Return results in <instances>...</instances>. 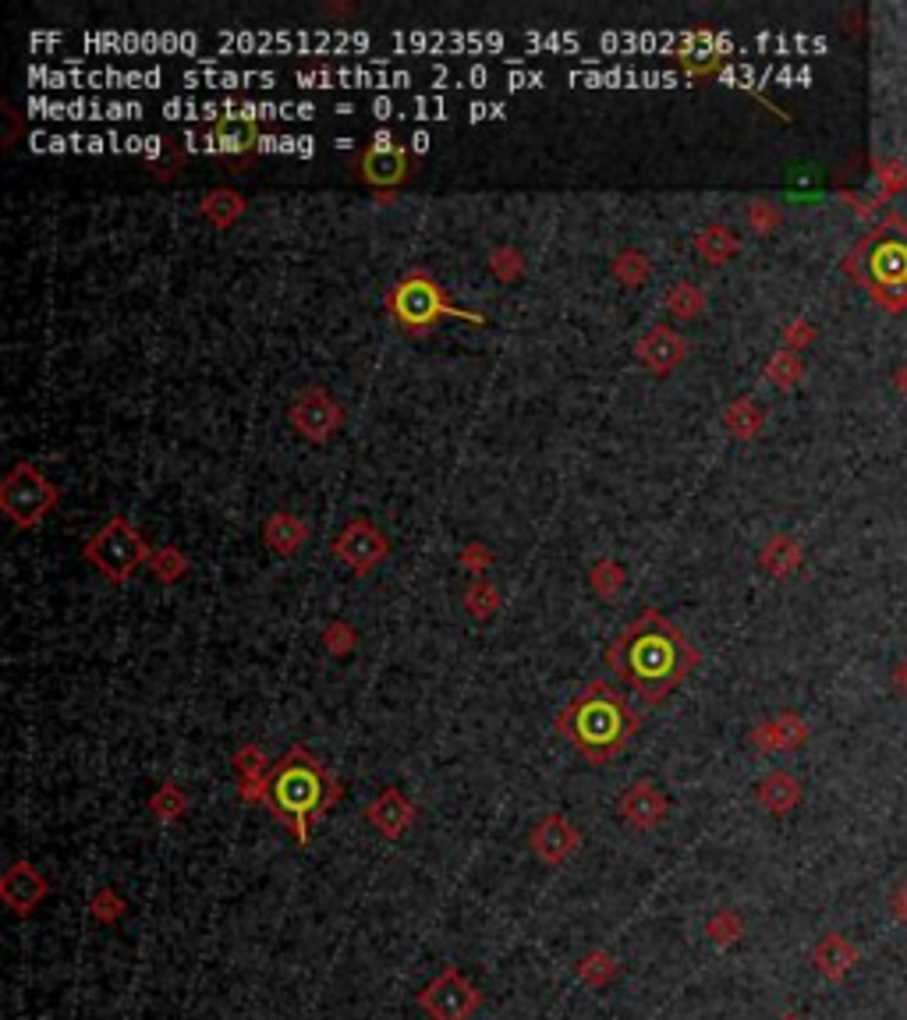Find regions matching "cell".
<instances>
[{"mask_svg": "<svg viewBox=\"0 0 907 1020\" xmlns=\"http://www.w3.org/2000/svg\"><path fill=\"white\" fill-rule=\"evenodd\" d=\"M607 663L642 702L660 705L694 670L699 652L660 610H645L610 642Z\"/></svg>", "mask_w": 907, "mask_h": 1020, "instance_id": "6da1fadb", "label": "cell"}, {"mask_svg": "<svg viewBox=\"0 0 907 1020\" xmlns=\"http://www.w3.org/2000/svg\"><path fill=\"white\" fill-rule=\"evenodd\" d=\"M341 794H344V783L331 776V769L308 752V747L298 744L266 773L259 801L298 843H308L313 822H319L331 812L341 801Z\"/></svg>", "mask_w": 907, "mask_h": 1020, "instance_id": "7a4b0ae2", "label": "cell"}, {"mask_svg": "<svg viewBox=\"0 0 907 1020\" xmlns=\"http://www.w3.org/2000/svg\"><path fill=\"white\" fill-rule=\"evenodd\" d=\"M556 734L585 762L603 765L628 752L631 737L639 734V716H634V709L610 684L592 681L561 709Z\"/></svg>", "mask_w": 907, "mask_h": 1020, "instance_id": "3957f363", "label": "cell"}, {"mask_svg": "<svg viewBox=\"0 0 907 1020\" xmlns=\"http://www.w3.org/2000/svg\"><path fill=\"white\" fill-rule=\"evenodd\" d=\"M844 266L883 309L900 313L907 305V224L886 217L851 248Z\"/></svg>", "mask_w": 907, "mask_h": 1020, "instance_id": "277c9868", "label": "cell"}, {"mask_svg": "<svg viewBox=\"0 0 907 1020\" xmlns=\"http://www.w3.org/2000/svg\"><path fill=\"white\" fill-rule=\"evenodd\" d=\"M387 313L394 319V326L401 334L408 337H422L430 334L440 319H465V323H482L479 313L472 309H461L454 305L447 295H443V287L436 284L433 274L426 269H408L387 295Z\"/></svg>", "mask_w": 907, "mask_h": 1020, "instance_id": "5b68a950", "label": "cell"}, {"mask_svg": "<svg viewBox=\"0 0 907 1020\" xmlns=\"http://www.w3.org/2000/svg\"><path fill=\"white\" fill-rule=\"evenodd\" d=\"M146 556H149L146 538L121 514L110 517V522L86 543V561L118 585H125L128 577L146 564Z\"/></svg>", "mask_w": 907, "mask_h": 1020, "instance_id": "8992f818", "label": "cell"}, {"mask_svg": "<svg viewBox=\"0 0 907 1020\" xmlns=\"http://www.w3.org/2000/svg\"><path fill=\"white\" fill-rule=\"evenodd\" d=\"M57 499H61V489L36 465H26V461L8 472L4 486H0V507H4L14 528H29L36 522H43Z\"/></svg>", "mask_w": 907, "mask_h": 1020, "instance_id": "52a82bcc", "label": "cell"}, {"mask_svg": "<svg viewBox=\"0 0 907 1020\" xmlns=\"http://www.w3.org/2000/svg\"><path fill=\"white\" fill-rule=\"evenodd\" d=\"M482 1003V992L457 968H443L418 996L430 1020H469Z\"/></svg>", "mask_w": 907, "mask_h": 1020, "instance_id": "ba28073f", "label": "cell"}, {"mask_svg": "<svg viewBox=\"0 0 907 1020\" xmlns=\"http://www.w3.org/2000/svg\"><path fill=\"white\" fill-rule=\"evenodd\" d=\"M387 549H391L387 535H383L373 522H365V517H352V522H347L334 538V553L355 574L373 571L383 556H387Z\"/></svg>", "mask_w": 907, "mask_h": 1020, "instance_id": "9c48e42d", "label": "cell"}, {"mask_svg": "<svg viewBox=\"0 0 907 1020\" xmlns=\"http://www.w3.org/2000/svg\"><path fill=\"white\" fill-rule=\"evenodd\" d=\"M292 426L305 436V439H313V444H326L334 433H337V426H341V418H344V412L337 408V400L326 394L323 387H308V390H302L298 397H295V404H292Z\"/></svg>", "mask_w": 907, "mask_h": 1020, "instance_id": "30bf717a", "label": "cell"}, {"mask_svg": "<svg viewBox=\"0 0 907 1020\" xmlns=\"http://www.w3.org/2000/svg\"><path fill=\"white\" fill-rule=\"evenodd\" d=\"M529 843H532V851H535L539 861L553 864V869H556V864H564L578 851V846H582V836H578V830L564 815H543L532 825Z\"/></svg>", "mask_w": 907, "mask_h": 1020, "instance_id": "8fae6325", "label": "cell"}, {"mask_svg": "<svg viewBox=\"0 0 907 1020\" xmlns=\"http://www.w3.org/2000/svg\"><path fill=\"white\" fill-rule=\"evenodd\" d=\"M617 815H621L631 830H652L667 819V794L652 780H634L617 801Z\"/></svg>", "mask_w": 907, "mask_h": 1020, "instance_id": "7c38bea8", "label": "cell"}, {"mask_svg": "<svg viewBox=\"0 0 907 1020\" xmlns=\"http://www.w3.org/2000/svg\"><path fill=\"white\" fill-rule=\"evenodd\" d=\"M362 178L376 185V188H394L408 178V152L404 146L379 139L376 146H369L362 152Z\"/></svg>", "mask_w": 907, "mask_h": 1020, "instance_id": "4fadbf2b", "label": "cell"}, {"mask_svg": "<svg viewBox=\"0 0 907 1020\" xmlns=\"http://www.w3.org/2000/svg\"><path fill=\"white\" fill-rule=\"evenodd\" d=\"M259 142V125L248 110H227L217 118L214 131H209V149L238 157V152L256 149Z\"/></svg>", "mask_w": 907, "mask_h": 1020, "instance_id": "5bb4252c", "label": "cell"}, {"mask_svg": "<svg viewBox=\"0 0 907 1020\" xmlns=\"http://www.w3.org/2000/svg\"><path fill=\"white\" fill-rule=\"evenodd\" d=\"M365 819H369L387 840H401L415 822V804L401 791H391L387 786V791H379L373 804H365Z\"/></svg>", "mask_w": 907, "mask_h": 1020, "instance_id": "9a60e30c", "label": "cell"}, {"mask_svg": "<svg viewBox=\"0 0 907 1020\" xmlns=\"http://www.w3.org/2000/svg\"><path fill=\"white\" fill-rule=\"evenodd\" d=\"M639 362L645 365L649 373H655V376H667L673 365H678L681 358H684V340L670 330V326H652V330L639 340Z\"/></svg>", "mask_w": 907, "mask_h": 1020, "instance_id": "2e32d148", "label": "cell"}, {"mask_svg": "<svg viewBox=\"0 0 907 1020\" xmlns=\"http://www.w3.org/2000/svg\"><path fill=\"white\" fill-rule=\"evenodd\" d=\"M263 535H266V543H269V549H274V553L292 556V553H298L302 543H305V525L298 522L295 514H274V517L266 522Z\"/></svg>", "mask_w": 907, "mask_h": 1020, "instance_id": "e0dca14e", "label": "cell"}, {"mask_svg": "<svg viewBox=\"0 0 907 1020\" xmlns=\"http://www.w3.org/2000/svg\"><path fill=\"white\" fill-rule=\"evenodd\" d=\"M245 209V199L238 196V191H209V196L203 199V214L214 220V224H220V227H227L230 220H235L238 214Z\"/></svg>", "mask_w": 907, "mask_h": 1020, "instance_id": "ac0fdd59", "label": "cell"}, {"mask_svg": "<svg viewBox=\"0 0 907 1020\" xmlns=\"http://www.w3.org/2000/svg\"><path fill=\"white\" fill-rule=\"evenodd\" d=\"M694 248L702 252V259L720 263V259H727V252H735V241L727 238L723 227H709V230H702L699 238H694Z\"/></svg>", "mask_w": 907, "mask_h": 1020, "instance_id": "d6986e66", "label": "cell"}, {"mask_svg": "<svg viewBox=\"0 0 907 1020\" xmlns=\"http://www.w3.org/2000/svg\"><path fill=\"white\" fill-rule=\"evenodd\" d=\"M667 309H670L673 316H681V319H691V316H699V309H702V295L694 291L691 284H678V287H670Z\"/></svg>", "mask_w": 907, "mask_h": 1020, "instance_id": "ffe728a7", "label": "cell"}, {"mask_svg": "<svg viewBox=\"0 0 907 1020\" xmlns=\"http://www.w3.org/2000/svg\"><path fill=\"white\" fill-rule=\"evenodd\" d=\"M592 585H595V592L603 595V600H613L617 588L624 585V567L613 564V561H600V564L592 567Z\"/></svg>", "mask_w": 907, "mask_h": 1020, "instance_id": "44dd1931", "label": "cell"}, {"mask_svg": "<svg viewBox=\"0 0 907 1020\" xmlns=\"http://www.w3.org/2000/svg\"><path fill=\"white\" fill-rule=\"evenodd\" d=\"M613 274L621 277L624 284H639V280L649 274V263L642 259V252H634V248H631V252H621V256H617Z\"/></svg>", "mask_w": 907, "mask_h": 1020, "instance_id": "7402d4cb", "label": "cell"}, {"mask_svg": "<svg viewBox=\"0 0 907 1020\" xmlns=\"http://www.w3.org/2000/svg\"><path fill=\"white\" fill-rule=\"evenodd\" d=\"M152 571H157L164 582H174V577L185 574V556L178 549H160L152 556Z\"/></svg>", "mask_w": 907, "mask_h": 1020, "instance_id": "603a6c76", "label": "cell"}]
</instances>
